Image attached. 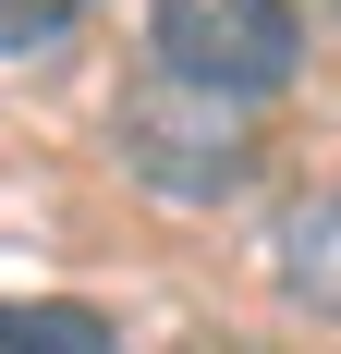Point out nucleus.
Here are the masks:
<instances>
[{
  "instance_id": "20e7f679",
  "label": "nucleus",
  "mask_w": 341,
  "mask_h": 354,
  "mask_svg": "<svg viewBox=\"0 0 341 354\" xmlns=\"http://www.w3.org/2000/svg\"><path fill=\"white\" fill-rule=\"evenodd\" d=\"M0 354H110V318L73 293H0Z\"/></svg>"
},
{
  "instance_id": "39448f33",
  "label": "nucleus",
  "mask_w": 341,
  "mask_h": 354,
  "mask_svg": "<svg viewBox=\"0 0 341 354\" xmlns=\"http://www.w3.org/2000/svg\"><path fill=\"white\" fill-rule=\"evenodd\" d=\"M73 37V0H0V49H61Z\"/></svg>"
},
{
  "instance_id": "7ed1b4c3",
  "label": "nucleus",
  "mask_w": 341,
  "mask_h": 354,
  "mask_svg": "<svg viewBox=\"0 0 341 354\" xmlns=\"http://www.w3.org/2000/svg\"><path fill=\"white\" fill-rule=\"evenodd\" d=\"M280 293L305 318H341V183H317L305 208L280 220Z\"/></svg>"
},
{
  "instance_id": "f257e3e1",
  "label": "nucleus",
  "mask_w": 341,
  "mask_h": 354,
  "mask_svg": "<svg viewBox=\"0 0 341 354\" xmlns=\"http://www.w3.org/2000/svg\"><path fill=\"white\" fill-rule=\"evenodd\" d=\"M146 49L170 86L256 110L305 73V12L293 0H146Z\"/></svg>"
},
{
  "instance_id": "f03ea898",
  "label": "nucleus",
  "mask_w": 341,
  "mask_h": 354,
  "mask_svg": "<svg viewBox=\"0 0 341 354\" xmlns=\"http://www.w3.org/2000/svg\"><path fill=\"white\" fill-rule=\"evenodd\" d=\"M122 159H135L159 196H232L244 159H256V122H244L232 98H195V86H146L135 110H122Z\"/></svg>"
}]
</instances>
